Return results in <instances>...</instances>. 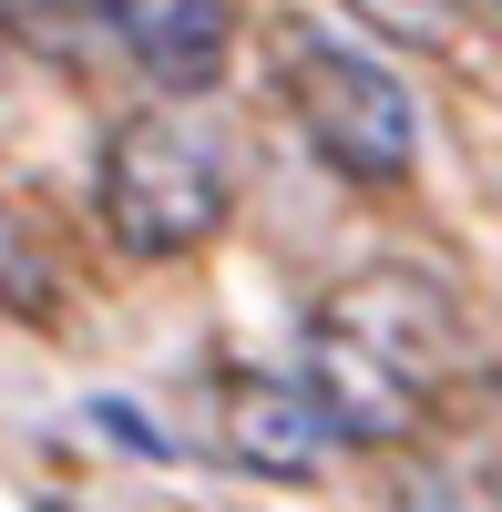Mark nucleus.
<instances>
[{"mask_svg":"<svg viewBox=\"0 0 502 512\" xmlns=\"http://www.w3.org/2000/svg\"><path fill=\"white\" fill-rule=\"evenodd\" d=\"M113 41L134 52L164 93H205L226 72V41H236V0H103Z\"/></svg>","mask_w":502,"mask_h":512,"instance_id":"obj_4","label":"nucleus"},{"mask_svg":"<svg viewBox=\"0 0 502 512\" xmlns=\"http://www.w3.org/2000/svg\"><path fill=\"white\" fill-rule=\"evenodd\" d=\"M472 359V308L462 287L431 267H359L308 308V349H298V390L318 410L328 441H410L441 410V390Z\"/></svg>","mask_w":502,"mask_h":512,"instance_id":"obj_1","label":"nucleus"},{"mask_svg":"<svg viewBox=\"0 0 502 512\" xmlns=\"http://www.w3.org/2000/svg\"><path fill=\"white\" fill-rule=\"evenodd\" d=\"M226 441L257 461V472H308L328 431H318V410H308V390H298V379L246 369V379H226Z\"/></svg>","mask_w":502,"mask_h":512,"instance_id":"obj_5","label":"nucleus"},{"mask_svg":"<svg viewBox=\"0 0 502 512\" xmlns=\"http://www.w3.org/2000/svg\"><path fill=\"white\" fill-rule=\"evenodd\" d=\"M236 205V134L195 93H164L103 144V236L123 256H195Z\"/></svg>","mask_w":502,"mask_h":512,"instance_id":"obj_2","label":"nucleus"},{"mask_svg":"<svg viewBox=\"0 0 502 512\" xmlns=\"http://www.w3.org/2000/svg\"><path fill=\"white\" fill-rule=\"evenodd\" d=\"M349 11L380 41H400V52H451L462 21H472V0H349Z\"/></svg>","mask_w":502,"mask_h":512,"instance_id":"obj_6","label":"nucleus"},{"mask_svg":"<svg viewBox=\"0 0 502 512\" xmlns=\"http://www.w3.org/2000/svg\"><path fill=\"white\" fill-rule=\"evenodd\" d=\"M277 93L298 113L308 154L328 175H349V185H400L410 154H421V113L380 72V52H349L328 31H287L277 41Z\"/></svg>","mask_w":502,"mask_h":512,"instance_id":"obj_3","label":"nucleus"}]
</instances>
